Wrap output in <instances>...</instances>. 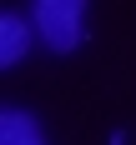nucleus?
<instances>
[{
    "instance_id": "obj_1",
    "label": "nucleus",
    "mask_w": 136,
    "mask_h": 145,
    "mask_svg": "<svg viewBox=\"0 0 136 145\" xmlns=\"http://www.w3.org/2000/svg\"><path fill=\"white\" fill-rule=\"evenodd\" d=\"M35 30L50 50H76L86 30V0H35Z\"/></svg>"
},
{
    "instance_id": "obj_2",
    "label": "nucleus",
    "mask_w": 136,
    "mask_h": 145,
    "mask_svg": "<svg viewBox=\"0 0 136 145\" xmlns=\"http://www.w3.org/2000/svg\"><path fill=\"white\" fill-rule=\"evenodd\" d=\"M0 140H5V145H40L45 130H40L35 115H25L20 105H10V110L0 115Z\"/></svg>"
},
{
    "instance_id": "obj_3",
    "label": "nucleus",
    "mask_w": 136,
    "mask_h": 145,
    "mask_svg": "<svg viewBox=\"0 0 136 145\" xmlns=\"http://www.w3.org/2000/svg\"><path fill=\"white\" fill-rule=\"evenodd\" d=\"M25 45H30V25L20 15H0V65H20Z\"/></svg>"
}]
</instances>
